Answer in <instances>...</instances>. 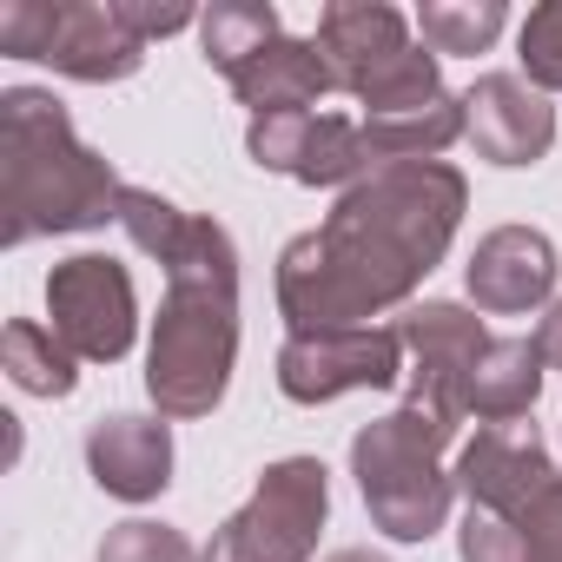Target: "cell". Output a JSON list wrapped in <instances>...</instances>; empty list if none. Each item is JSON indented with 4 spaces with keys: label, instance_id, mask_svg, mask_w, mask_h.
<instances>
[{
    "label": "cell",
    "instance_id": "6da1fadb",
    "mask_svg": "<svg viewBox=\"0 0 562 562\" xmlns=\"http://www.w3.org/2000/svg\"><path fill=\"white\" fill-rule=\"evenodd\" d=\"M470 212V179L450 159H397L364 186L338 192L318 232L278 251V312L299 331H351L378 312L417 299V285L450 258Z\"/></svg>",
    "mask_w": 562,
    "mask_h": 562
},
{
    "label": "cell",
    "instance_id": "7a4b0ae2",
    "mask_svg": "<svg viewBox=\"0 0 562 562\" xmlns=\"http://www.w3.org/2000/svg\"><path fill=\"white\" fill-rule=\"evenodd\" d=\"M166 299L146 345V397L159 417H212L238 364V245L218 218L186 212L179 238L159 251Z\"/></svg>",
    "mask_w": 562,
    "mask_h": 562
},
{
    "label": "cell",
    "instance_id": "3957f363",
    "mask_svg": "<svg viewBox=\"0 0 562 562\" xmlns=\"http://www.w3.org/2000/svg\"><path fill=\"white\" fill-rule=\"evenodd\" d=\"M120 192L126 179L113 172V159L74 133L67 106L47 87L0 93V245L8 251L120 225Z\"/></svg>",
    "mask_w": 562,
    "mask_h": 562
},
{
    "label": "cell",
    "instance_id": "277c9868",
    "mask_svg": "<svg viewBox=\"0 0 562 562\" xmlns=\"http://www.w3.org/2000/svg\"><path fill=\"white\" fill-rule=\"evenodd\" d=\"M457 443V430H443L437 417L397 404L391 417L364 424L351 437V476L364 490L371 522L391 542H430L450 516L457 476L443 470V450Z\"/></svg>",
    "mask_w": 562,
    "mask_h": 562
},
{
    "label": "cell",
    "instance_id": "5b68a950",
    "mask_svg": "<svg viewBox=\"0 0 562 562\" xmlns=\"http://www.w3.org/2000/svg\"><path fill=\"white\" fill-rule=\"evenodd\" d=\"M331 516V470L318 457H278L258 490L212 529L205 562H312Z\"/></svg>",
    "mask_w": 562,
    "mask_h": 562
},
{
    "label": "cell",
    "instance_id": "8992f818",
    "mask_svg": "<svg viewBox=\"0 0 562 562\" xmlns=\"http://www.w3.org/2000/svg\"><path fill=\"white\" fill-rule=\"evenodd\" d=\"M47 318L54 338L80 364H120L139 338V292L133 271L106 251H74L47 271Z\"/></svg>",
    "mask_w": 562,
    "mask_h": 562
},
{
    "label": "cell",
    "instance_id": "52a82bcc",
    "mask_svg": "<svg viewBox=\"0 0 562 562\" xmlns=\"http://www.w3.org/2000/svg\"><path fill=\"white\" fill-rule=\"evenodd\" d=\"M411 351L397 325H351V331H299L278 351V391L292 404H338L351 391L404 384Z\"/></svg>",
    "mask_w": 562,
    "mask_h": 562
},
{
    "label": "cell",
    "instance_id": "ba28073f",
    "mask_svg": "<svg viewBox=\"0 0 562 562\" xmlns=\"http://www.w3.org/2000/svg\"><path fill=\"white\" fill-rule=\"evenodd\" d=\"M312 41L331 60V80L358 100H378L424 47V41H411V21L397 8H384V0H331Z\"/></svg>",
    "mask_w": 562,
    "mask_h": 562
},
{
    "label": "cell",
    "instance_id": "9c48e42d",
    "mask_svg": "<svg viewBox=\"0 0 562 562\" xmlns=\"http://www.w3.org/2000/svg\"><path fill=\"white\" fill-rule=\"evenodd\" d=\"M450 476L470 496V509H490V516L522 522V509L555 483V463H549V443L536 437V424H483L457 450Z\"/></svg>",
    "mask_w": 562,
    "mask_h": 562
},
{
    "label": "cell",
    "instance_id": "30bf717a",
    "mask_svg": "<svg viewBox=\"0 0 562 562\" xmlns=\"http://www.w3.org/2000/svg\"><path fill=\"white\" fill-rule=\"evenodd\" d=\"M555 245L536 232V225H496L476 238L470 265H463V285H470V305L490 312V318H522V312H549V292H555Z\"/></svg>",
    "mask_w": 562,
    "mask_h": 562
},
{
    "label": "cell",
    "instance_id": "8fae6325",
    "mask_svg": "<svg viewBox=\"0 0 562 562\" xmlns=\"http://www.w3.org/2000/svg\"><path fill=\"white\" fill-rule=\"evenodd\" d=\"M41 67L80 80V87H120L146 67V41L120 21L113 0H54V27L41 47Z\"/></svg>",
    "mask_w": 562,
    "mask_h": 562
},
{
    "label": "cell",
    "instance_id": "7c38bea8",
    "mask_svg": "<svg viewBox=\"0 0 562 562\" xmlns=\"http://www.w3.org/2000/svg\"><path fill=\"white\" fill-rule=\"evenodd\" d=\"M463 113H470L463 139L476 146V159H490L503 172H522V166L549 159V146H555V106L516 74H483L463 93Z\"/></svg>",
    "mask_w": 562,
    "mask_h": 562
},
{
    "label": "cell",
    "instance_id": "4fadbf2b",
    "mask_svg": "<svg viewBox=\"0 0 562 562\" xmlns=\"http://www.w3.org/2000/svg\"><path fill=\"white\" fill-rule=\"evenodd\" d=\"M87 470L113 503H153L172 483V424L113 411L87 430Z\"/></svg>",
    "mask_w": 562,
    "mask_h": 562
},
{
    "label": "cell",
    "instance_id": "5bb4252c",
    "mask_svg": "<svg viewBox=\"0 0 562 562\" xmlns=\"http://www.w3.org/2000/svg\"><path fill=\"white\" fill-rule=\"evenodd\" d=\"M331 60L318 54V41H271L245 74H232V93L238 106H251V120L265 113H312L325 93H331Z\"/></svg>",
    "mask_w": 562,
    "mask_h": 562
},
{
    "label": "cell",
    "instance_id": "9a60e30c",
    "mask_svg": "<svg viewBox=\"0 0 562 562\" xmlns=\"http://www.w3.org/2000/svg\"><path fill=\"white\" fill-rule=\"evenodd\" d=\"M397 338L411 351L417 371H450V378H476V358L490 351V331L470 305H450V299H424L397 318Z\"/></svg>",
    "mask_w": 562,
    "mask_h": 562
},
{
    "label": "cell",
    "instance_id": "2e32d148",
    "mask_svg": "<svg viewBox=\"0 0 562 562\" xmlns=\"http://www.w3.org/2000/svg\"><path fill=\"white\" fill-rule=\"evenodd\" d=\"M542 351L536 338H490V351L476 358V378H470V417L476 424H522L542 397Z\"/></svg>",
    "mask_w": 562,
    "mask_h": 562
},
{
    "label": "cell",
    "instance_id": "e0dca14e",
    "mask_svg": "<svg viewBox=\"0 0 562 562\" xmlns=\"http://www.w3.org/2000/svg\"><path fill=\"white\" fill-rule=\"evenodd\" d=\"M470 133V113L457 93L430 100V106H404V113H364V139L378 153V166H397V159H443L457 139Z\"/></svg>",
    "mask_w": 562,
    "mask_h": 562
},
{
    "label": "cell",
    "instance_id": "ac0fdd59",
    "mask_svg": "<svg viewBox=\"0 0 562 562\" xmlns=\"http://www.w3.org/2000/svg\"><path fill=\"white\" fill-rule=\"evenodd\" d=\"M378 172V153L364 139V120H345V113H312V139H305V159H299V186L312 192H351Z\"/></svg>",
    "mask_w": 562,
    "mask_h": 562
},
{
    "label": "cell",
    "instance_id": "d6986e66",
    "mask_svg": "<svg viewBox=\"0 0 562 562\" xmlns=\"http://www.w3.org/2000/svg\"><path fill=\"white\" fill-rule=\"evenodd\" d=\"M271 41H285V27H278V8H271V0H212V8L199 14L205 67H218L225 80L245 74Z\"/></svg>",
    "mask_w": 562,
    "mask_h": 562
},
{
    "label": "cell",
    "instance_id": "ffe728a7",
    "mask_svg": "<svg viewBox=\"0 0 562 562\" xmlns=\"http://www.w3.org/2000/svg\"><path fill=\"white\" fill-rule=\"evenodd\" d=\"M0 371L27 397H74L80 384V358L54 338V325H34V318H14L0 331Z\"/></svg>",
    "mask_w": 562,
    "mask_h": 562
},
{
    "label": "cell",
    "instance_id": "44dd1931",
    "mask_svg": "<svg viewBox=\"0 0 562 562\" xmlns=\"http://www.w3.org/2000/svg\"><path fill=\"white\" fill-rule=\"evenodd\" d=\"M503 27H509L503 0H424V8H417V34H424V47L437 60H450V54H463V60L490 54L503 41Z\"/></svg>",
    "mask_w": 562,
    "mask_h": 562
},
{
    "label": "cell",
    "instance_id": "7402d4cb",
    "mask_svg": "<svg viewBox=\"0 0 562 562\" xmlns=\"http://www.w3.org/2000/svg\"><path fill=\"white\" fill-rule=\"evenodd\" d=\"M100 562H205V549H192L186 529H172V522L133 516V522H113L106 529Z\"/></svg>",
    "mask_w": 562,
    "mask_h": 562
},
{
    "label": "cell",
    "instance_id": "603a6c76",
    "mask_svg": "<svg viewBox=\"0 0 562 562\" xmlns=\"http://www.w3.org/2000/svg\"><path fill=\"white\" fill-rule=\"evenodd\" d=\"M516 60L536 93H562V0L529 8V21L516 27Z\"/></svg>",
    "mask_w": 562,
    "mask_h": 562
},
{
    "label": "cell",
    "instance_id": "cb8c5ba5",
    "mask_svg": "<svg viewBox=\"0 0 562 562\" xmlns=\"http://www.w3.org/2000/svg\"><path fill=\"white\" fill-rule=\"evenodd\" d=\"M305 139H312V113H265V120H251V126H245V153H251V166L285 172V179L299 172Z\"/></svg>",
    "mask_w": 562,
    "mask_h": 562
},
{
    "label": "cell",
    "instance_id": "d4e9b609",
    "mask_svg": "<svg viewBox=\"0 0 562 562\" xmlns=\"http://www.w3.org/2000/svg\"><path fill=\"white\" fill-rule=\"evenodd\" d=\"M457 555L463 562H529V542L509 516H490V509H463L457 522Z\"/></svg>",
    "mask_w": 562,
    "mask_h": 562
},
{
    "label": "cell",
    "instance_id": "484cf974",
    "mask_svg": "<svg viewBox=\"0 0 562 562\" xmlns=\"http://www.w3.org/2000/svg\"><path fill=\"white\" fill-rule=\"evenodd\" d=\"M522 542H529V562H562V476L522 509Z\"/></svg>",
    "mask_w": 562,
    "mask_h": 562
},
{
    "label": "cell",
    "instance_id": "4316f807",
    "mask_svg": "<svg viewBox=\"0 0 562 562\" xmlns=\"http://www.w3.org/2000/svg\"><path fill=\"white\" fill-rule=\"evenodd\" d=\"M113 8H120V21H126L139 41H166V34L199 27V14L186 8V0H113Z\"/></svg>",
    "mask_w": 562,
    "mask_h": 562
},
{
    "label": "cell",
    "instance_id": "83f0119b",
    "mask_svg": "<svg viewBox=\"0 0 562 562\" xmlns=\"http://www.w3.org/2000/svg\"><path fill=\"white\" fill-rule=\"evenodd\" d=\"M536 351H542L549 371H562V299L542 312V325H536Z\"/></svg>",
    "mask_w": 562,
    "mask_h": 562
},
{
    "label": "cell",
    "instance_id": "f1b7e54d",
    "mask_svg": "<svg viewBox=\"0 0 562 562\" xmlns=\"http://www.w3.org/2000/svg\"><path fill=\"white\" fill-rule=\"evenodd\" d=\"M325 562H384V555H371V549H338V555H325Z\"/></svg>",
    "mask_w": 562,
    "mask_h": 562
}]
</instances>
